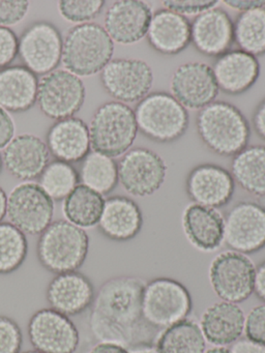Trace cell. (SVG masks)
<instances>
[{
    "mask_svg": "<svg viewBox=\"0 0 265 353\" xmlns=\"http://www.w3.org/2000/svg\"><path fill=\"white\" fill-rule=\"evenodd\" d=\"M145 281L138 276L109 279L95 293L88 325L97 342L112 343L130 348L153 343L157 330L142 315V292Z\"/></svg>",
    "mask_w": 265,
    "mask_h": 353,
    "instance_id": "6da1fadb",
    "label": "cell"
},
{
    "mask_svg": "<svg viewBox=\"0 0 265 353\" xmlns=\"http://www.w3.org/2000/svg\"><path fill=\"white\" fill-rule=\"evenodd\" d=\"M197 130L203 143L223 157L239 154L248 145L251 136L246 117L227 102H213L200 110Z\"/></svg>",
    "mask_w": 265,
    "mask_h": 353,
    "instance_id": "7a4b0ae2",
    "label": "cell"
},
{
    "mask_svg": "<svg viewBox=\"0 0 265 353\" xmlns=\"http://www.w3.org/2000/svg\"><path fill=\"white\" fill-rule=\"evenodd\" d=\"M89 251V236L84 229L66 220L51 223L39 234L37 255L45 270L53 274L77 272Z\"/></svg>",
    "mask_w": 265,
    "mask_h": 353,
    "instance_id": "3957f363",
    "label": "cell"
},
{
    "mask_svg": "<svg viewBox=\"0 0 265 353\" xmlns=\"http://www.w3.org/2000/svg\"><path fill=\"white\" fill-rule=\"evenodd\" d=\"M113 53L114 42L103 26L79 24L70 28L63 39L61 63L74 75L90 77L103 71Z\"/></svg>",
    "mask_w": 265,
    "mask_h": 353,
    "instance_id": "277c9868",
    "label": "cell"
},
{
    "mask_svg": "<svg viewBox=\"0 0 265 353\" xmlns=\"http://www.w3.org/2000/svg\"><path fill=\"white\" fill-rule=\"evenodd\" d=\"M88 129L93 152L112 159L126 154L138 133L134 110L116 101L97 109Z\"/></svg>",
    "mask_w": 265,
    "mask_h": 353,
    "instance_id": "5b68a950",
    "label": "cell"
},
{
    "mask_svg": "<svg viewBox=\"0 0 265 353\" xmlns=\"http://www.w3.org/2000/svg\"><path fill=\"white\" fill-rule=\"evenodd\" d=\"M134 112L138 131L159 143L175 141L188 130V110L167 92L147 94Z\"/></svg>",
    "mask_w": 265,
    "mask_h": 353,
    "instance_id": "8992f818",
    "label": "cell"
},
{
    "mask_svg": "<svg viewBox=\"0 0 265 353\" xmlns=\"http://www.w3.org/2000/svg\"><path fill=\"white\" fill-rule=\"evenodd\" d=\"M193 299L182 283L159 276L145 283L142 292V315L155 330H165L188 319Z\"/></svg>",
    "mask_w": 265,
    "mask_h": 353,
    "instance_id": "52a82bcc",
    "label": "cell"
},
{
    "mask_svg": "<svg viewBox=\"0 0 265 353\" xmlns=\"http://www.w3.org/2000/svg\"><path fill=\"white\" fill-rule=\"evenodd\" d=\"M255 270L248 255L232 250L222 252L209 265V283L221 301L238 305L254 293Z\"/></svg>",
    "mask_w": 265,
    "mask_h": 353,
    "instance_id": "ba28073f",
    "label": "cell"
},
{
    "mask_svg": "<svg viewBox=\"0 0 265 353\" xmlns=\"http://www.w3.org/2000/svg\"><path fill=\"white\" fill-rule=\"evenodd\" d=\"M85 96L82 80L68 70H55L39 80L37 103L49 119L60 121L74 117L84 105Z\"/></svg>",
    "mask_w": 265,
    "mask_h": 353,
    "instance_id": "9c48e42d",
    "label": "cell"
},
{
    "mask_svg": "<svg viewBox=\"0 0 265 353\" xmlns=\"http://www.w3.org/2000/svg\"><path fill=\"white\" fill-rule=\"evenodd\" d=\"M6 214L24 234H41L53 220L54 201L39 183L24 181L8 195Z\"/></svg>",
    "mask_w": 265,
    "mask_h": 353,
    "instance_id": "30bf717a",
    "label": "cell"
},
{
    "mask_svg": "<svg viewBox=\"0 0 265 353\" xmlns=\"http://www.w3.org/2000/svg\"><path fill=\"white\" fill-rule=\"evenodd\" d=\"M117 165L118 183L136 197H147L157 193L167 176L165 161L148 148L128 150Z\"/></svg>",
    "mask_w": 265,
    "mask_h": 353,
    "instance_id": "8fae6325",
    "label": "cell"
},
{
    "mask_svg": "<svg viewBox=\"0 0 265 353\" xmlns=\"http://www.w3.org/2000/svg\"><path fill=\"white\" fill-rule=\"evenodd\" d=\"M63 39L59 30L47 21H37L19 38V57L35 75H47L61 63Z\"/></svg>",
    "mask_w": 265,
    "mask_h": 353,
    "instance_id": "7c38bea8",
    "label": "cell"
},
{
    "mask_svg": "<svg viewBox=\"0 0 265 353\" xmlns=\"http://www.w3.org/2000/svg\"><path fill=\"white\" fill-rule=\"evenodd\" d=\"M101 82L116 102L139 103L153 88V70L141 59H112L101 72Z\"/></svg>",
    "mask_w": 265,
    "mask_h": 353,
    "instance_id": "4fadbf2b",
    "label": "cell"
},
{
    "mask_svg": "<svg viewBox=\"0 0 265 353\" xmlns=\"http://www.w3.org/2000/svg\"><path fill=\"white\" fill-rule=\"evenodd\" d=\"M224 243L238 253L248 255L265 248V208L254 201L234 205L225 218Z\"/></svg>",
    "mask_w": 265,
    "mask_h": 353,
    "instance_id": "5bb4252c",
    "label": "cell"
},
{
    "mask_svg": "<svg viewBox=\"0 0 265 353\" xmlns=\"http://www.w3.org/2000/svg\"><path fill=\"white\" fill-rule=\"evenodd\" d=\"M28 336L35 350L41 353H75L80 344V334L74 322L51 307L31 316Z\"/></svg>",
    "mask_w": 265,
    "mask_h": 353,
    "instance_id": "9a60e30c",
    "label": "cell"
},
{
    "mask_svg": "<svg viewBox=\"0 0 265 353\" xmlns=\"http://www.w3.org/2000/svg\"><path fill=\"white\" fill-rule=\"evenodd\" d=\"M171 94L190 110H202L215 102L219 88L213 68L203 63H188L180 65L171 78Z\"/></svg>",
    "mask_w": 265,
    "mask_h": 353,
    "instance_id": "2e32d148",
    "label": "cell"
},
{
    "mask_svg": "<svg viewBox=\"0 0 265 353\" xmlns=\"http://www.w3.org/2000/svg\"><path fill=\"white\" fill-rule=\"evenodd\" d=\"M186 190L193 203L217 210L231 201L235 181L227 169L215 164H202L188 173Z\"/></svg>",
    "mask_w": 265,
    "mask_h": 353,
    "instance_id": "e0dca14e",
    "label": "cell"
},
{
    "mask_svg": "<svg viewBox=\"0 0 265 353\" xmlns=\"http://www.w3.org/2000/svg\"><path fill=\"white\" fill-rule=\"evenodd\" d=\"M153 11L141 0H119L108 9L104 28L113 42L132 45L147 36Z\"/></svg>",
    "mask_w": 265,
    "mask_h": 353,
    "instance_id": "ac0fdd59",
    "label": "cell"
},
{
    "mask_svg": "<svg viewBox=\"0 0 265 353\" xmlns=\"http://www.w3.org/2000/svg\"><path fill=\"white\" fill-rule=\"evenodd\" d=\"M190 42L206 57L229 52L234 43V22L229 14L215 7L197 16L190 23Z\"/></svg>",
    "mask_w": 265,
    "mask_h": 353,
    "instance_id": "d6986e66",
    "label": "cell"
},
{
    "mask_svg": "<svg viewBox=\"0 0 265 353\" xmlns=\"http://www.w3.org/2000/svg\"><path fill=\"white\" fill-rule=\"evenodd\" d=\"M95 292L88 276L79 272L56 274L48 285L46 299L51 309L66 316L79 315L92 305Z\"/></svg>",
    "mask_w": 265,
    "mask_h": 353,
    "instance_id": "ffe728a7",
    "label": "cell"
},
{
    "mask_svg": "<svg viewBox=\"0 0 265 353\" xmlns=\"http://www.w3.org/2000/svg\"><path fill=\"white\" fill-rule=\"evenodd\" d=\"M47 144L32 134H21L12 138L2 152L6 170L21 181L37 179L49 164Z\"/></svg>",
    "mask_w": 265,
    "mask_h": 353,
    "instance_id": "44dd1931",
    "label": "cell"
},
{
    "mask_svg": "<svg viewBox=\"0 0 265 353\" xmlns=\"http://www.w3.org/2000/svg\"><path fill=\"white\" fill-rule=\"evenodd\" d=\"M181 225L188 243L199 251L210 253L223 245L225 218L215 208L188 204L182 214Z\"/></svg>",
    "mask_w": 265,
    "mask_h": 353,
    "instance_id": "7402d4cb",
    "label": "cell"
},
{
    "mask_svg": "<svg viewBox=\"0 0 265 353\" xmlns=\"http://www.w3.org/2000/svg\"><path fill=\"white\" fill-rule=\"evenodd\" d=\"M246 314L237 303L217 301L203 312L200 328L206 342L213 346L227 347L244 334Z\"/></svg>",
    "mask_w": 265,
    "mask_h": 353,
    "instance_id": "603a6c76",
    "label": "cell"
},
{
    "mask_svg": "<svg viewBox=\"0 0 265 353\" xmlns=\"http://www.w3.org/2000/svg\"><path fill=\"white\" fill-rule=\"evenodd\" d=\"M46 144L56 160L80 162L91 148L88 125L78 117L60 119L48 130Z\"/></svg>",
    "mask_w": 265,
    "mask_h": 353,
    "instance_id": "cb8c5ba5",
    "label": "cell"
},
{
    "mask_svg": "<svg viewBox=\"0 0 265 353\" xmlns=\"http://www.w3.org/2000/svg\"><path fill=\"white\" fill-rule=\"evenodd\" d=\"M213 71L219 90L236 96L244 94L256 83L260 76V65L253 55L233 50L217 57Z\"/></svg>",
    "mask_w": 265,
    "mask_h": 353,
    "instance_id": "d4e9b609",
    "label": "cell"
},
{
    "mask_svg": "<svg viewBox=\"0 0 265 353\" xmlns=\"http://www.w3.org/2000/svg\"><path fill=\"white\" fill-rule=\"evenodd\" d=\"M143 214L138 204L124 196H113L105 200L99 229L101 234L114 241H128L140 233Z\"/></svg>",
    "mask_w": 265,
    "mask_h": 353,
    "instance_id": "484cf974",
    "label": "cell"
},
{
    "mask_svg": "<svg viewBox=\"0 0 265 353\" xmlns=\"http://www.w3.org/2000/svg\"><path fill=\"white\" fill-rule=\"evenodd\" d=\"M147 41L151 48L165 55H175L190 43V23L188 18L167 9L153 14Z\"/></svg>",
    "mask_w": 265,
    "mask_h": 353,
    "instance_id": "4316f807",
    "label": "cell"
},
{
    "mask_svg": "<svg viewBox=\"0 0 265 353\" xmlns=\"http://www.w3.org/2000/svg\"><path fill=\"white\" fill-rule=\"evenodd\" d=\"M39 79L24 65L0 70V107L8 112L29 110L37 103Z\"/></svg>",
    "mask_w": 265,
    "mask_h": 353,
    "instance_id": "83f0119b",
    "label": "cell"
},
{
    "mask_svg": "<svg viewBox=\"0 0 265 353\" xmlns=\"http://www.w3.org/2000/svg\"><path fill=\"white\" fill-rule=\"evenodd\" d=\"M230 173L242 190L252 195L264 197L265 146H248L234 156Z\"/></svg>",
    "mask_w": 265,
    "mask_h": 353,
    "instance_id": "f1b7e54d",
    "label": "cell"
},
{
    "mask_svg": "<svg viewBox=\"0 0 265 353\" xmlns=\"http://www.w3.org/2000/svg\"><path fill=\"white\" fill-rule=\"evenodd\" d=\"M104 196L84 185H78L63 200L62 212L66 221L79 228L88 229L99 225L103 214Z\"/></svg>",
    "mask_w": 265,
    "mask_h": 353,
    "instance_id": "f546056e",
    "label": "cell"
},
{
    "mask_svg": "<svg viewBox=\"0 0 265 353\" xmlns=\"http://www.w3.org/2000/svg\"><path fill=\"white\" fill-rule=\"evenodd\" d=\"M155 346L161 353H204L206 340L198 323L184 319L165 328Z\"/></svg>",
    "mask_w": 265,
    "mask_h": 353,
    "instance_id": "4dcf8cb0",
    "label": "cell"
},
{
    "mask_svg": "<svg viewBox=\"0 0 265 353\" xmlns=\"http://www.w3.org/2000/svg\"><path fill=\"white\" fill-rule=\"evenodd\" d=\"M79 177L82 185L101 195H108L118 183L117 163L99 152H89L82 161Z\"/></svg>",
    "mask_w": 265,
    "mask_h": 353,
    "instance_id": "1f68e13d",
    "label": "cell"
},
{
    "mask_svg": "<svg viewBox=\"0 0 265 353\" xmlns=\"http://www.w3.org/2000/svg\"><path fill=\"white\" fill-rule=\"evenodd\" d=\"M234 42L253 57L265 54V7L238 15L234 22Z\"/></svg>",
    "mask_w": 265,
    "mask_h": 353,
    "instance_id": "d6a6232c",
    "label": "cell"
},
{
    "mask_svg": "<svg viewBox=\"0 0 265 353\" xmlns=\"http://www.w3.org/2000/svg\"><path fill=\"white\" fill-rule=\"evenodd\" d=\"M79 181V172L72 164L55 160L39 175V185L53 201H61L74 191Z\"/></svg>",
    "mask_w": 265,
    "mask_h": 353,
    "instance_id": "836d02e7",
    "label": "cell"
},
{
    "mask_svg": "<svg viewBox=\"0 0 265 353\" xmlns=\"http://www.w3.org/2000/svg\"><path fill=\"white\" fill-rule=\"evenodd\" d=\"M27 253L28 243L24 233L10 223H0V274L19 270Z\"/></svg>",
    "mask_w": 265,
    "mask_h": 353,
    "instance_id": "e575fe53",
    "label": "cell"
},
{
    "mask_svg": "<svg viewBox=\"0 0 265 353\" xmlns=\"http://www.w3.org/2000/svg\"><path fill=\"white\" fill-rule=\"evenodd\" d=\"M104 7L103 0H63L58 3V10L63 19L81 24L95 19Z\"/></svg>",
    "mask_w": 265,
    "mask_h": 353,
    "instance_id": "d590c367",
    "label": "cell"
},
{
    "mask_svg": "<svg viewBox=\"0 0 265 353\" xmlns=\"http://www.w3.org/2000/svg\"><path fill=\"white\" fill-rule=\"evenodd\" d=\"M22 343L19 324L8 316H0V353H20Z\"/></svg>",
    "mask_w": 265,
    "mask_h": 353,
    "instance_id": "8d00e7d4",
    "label": "cell"
},
{
    "mask_svg": "<svg viewBox=\"0 0 265 353\" xmlns=\"http://www.w3.org/2000/svg\"><path fill=\"white\" fill-rule=\"evenodd\" d=\"M28 11L27 0H0V26H17L26 17Z\"/></svg>",
    "mask_w": 265,
    "mask_h": 353,
    "instance_id": "74e56055",
    "label": "cell"
},
{
    "mask_svg": "<svg viewBox=\"0 0 265 353\" xmlns=\"http://www.w3.org/2000/svg\"><path fill=\"white\" fill-rule=\"evenodd\" d=\"M219 1L215 0H167L163 1L164 7L179 15H200L208 10L213 9Z\"/></svg>",
    "mask_w": 265,
    "mask_h": 353,
    "instance_id": "f35d334b",
    "label": "cell"
},
{
    "mask_svg": "<svg viewBox=\"0 0 265 353\" xmlns=\"http://www.w3.org/2000/svg\"><path fill=\"white\" fill-rule=\"evenodd\" d=\"M246 338L265 346V303L253 307L244 322Z\"/></svg>",
    "mask_w": 265,
    "mask_h": 353,
    "instance_id": "ab89813d",
    "label": "cell"
},
{
    "mask_svg": "<svg viewBox=\"0 0 265 353\" xmlns=\"http://www.w3.org/2000/svg\"><path fill=\"white\" fill-rule=\"evenodd\" d=\"M18 54V37L10 28L0 26V70L10 67Z\"/></svg>",
    "mask_w": 265,
    "mask_h": 353,
    "instance_id": "60d3db41",
    "label": "cell"
},
{
    "mask_svg": "<svg viewBox=\"0 0 265 353\" xmlns=\"http://www.w3.org/2000/svg\"><path fill=\"white\" fill-rule=\"evenodd\" d=\"M14 123L8 111L0 107V150H4L6 146L14 137Z\"/></svg>",
    "mask_w": 265,
    "mask_h": 353,
    "instance_id": "b9f144b4",
    "label": "cell"
},
{
    "mask_svg": "<svg viewBox=\"0 0 265 353\" xmlns=\"http://www.w3.org/2000/svg\"><path fill=\"white\" fill-rule=\"evenodd\" d=\"M231 353H265L264 345L255 342L248 338L238 339L233 344L230 345Z\"/></svg>",
    "mask_w": 265,
    "mask_h": 353,
    "instance_id": "7bdbcfd3",
    "label": "cell"
},
{
    "mask_svg": "<svg viewBox=\"0 0 265 353\" xmlns=\"http://www.w3.org/2000/svg\"><path fill=\"white\" fill-rule=\"evenodd\" d=\"M254 293L265 303V260L256 266L254 278Z\"/></svg>",
    "mask_w": 265,
    "mask_h": 353,
    "instance_id": "ee69618b",
    "label": "cell"
},
{
    "mask_svg": "<svg viewBox=\"0 0 265 353\" xmlns=\"http://www.w3.org/2000/svg\"><path fill=\"white\" fill-rule=\"evenodd\" d=\"M224 3L231 9L242 12V13L265 7V1H261V0H226Z\"/></svg>",
    "mask_w": 265,
    "mask_h": 353,
    "instance_id": "f6af8a7d",
    "label": "cell"
},
{
    "mask_svg": "<svg viewBox=\"0 0 265 353\" xmlns=\"http://www.w3.org/2000/svg\"><path fill=\"white\" fill-rule=\"evenodd\" d=\"M253 125L259 137L265 140V99L255 110L253 115Z\"/></svg>",
    "mask_w": 265,
    "mask_h": 353,
    "instance_id": "bcb514c9",
    "label": "cell"
},
{
    "mask_svg": "<svg viewBox=\"0 0 265 353\" xmlns=\"http://www.w3.org/2000/svg\"><path fill=\"white\" fill-rule=\"evenodd\" d=\"M88 353H128V349L112 343L97 342Z\"/></svg>",
    "mask_w": 265,
    "mask_h": 353,
    "instance_id": "7dc6e473",
    "label": "cell"
},
{
    "mask_svg": "<svg viewBox=\"0 0 265 353\" xmlns=\"http://www.w3.org/2000/svg\"><path fill=\"white\" fill-rule=\"evenodd\" d=\"M128 353H161L153 343H142L128 348Z\"/></svg>",
    "mask_w": 265,
    "mask_h": 353,
    "instance_id": "c3c4849f",
    "label": "cell"
},
{
    "mask_svg": "<svg viewBox=\"0 0 265 353\" xmlns=\"http://www.w3.org/2000/svg\"><path fill=\"white\" fill-rule=\"evenodd\" d=\"M6 206H8V196L4 190L0 187V223L6 216Z\"/></svg>",
    "mask_w": 265,
    "mask_h": 353,
    "instance_id": "681fc988",
    "label": "cell"
},
{
    "mask_svg": "<svg viewBox=\"0 0 265 353\" xmlns=\"http://www.w3.org/2000/svg\"><path fill=\"white\" fill-rule=\"evenodd\" d=\"M204 353H231L227 347L213 346L211 348L206 349Z\"/></svg>",
    "mask_w": 265,
    "mask_h": 353,
    "instance_id": "f907efd6",
    "label": "cell"
},
{
    "mask_svg": "<svg viewBox=\"0 0 265 353\" xmlns=\"http://www.w3.org/2000/svg\"><path fill=\"white\" fill-rule=\"evenodd\" d=\"M23 353H41V352H39V351H37V350H30V351H26V352H23Z\"/></svg>",
    "mask_w": 265,
    "mask_h": 353,
    "instance_id": "816d5d0a",
    "label": "cell"
},
{
    "mask_svg": "<svg viewBox=\"0 0 265 353\" xmlns=\"http://www.w3.org/2000/svg\"><path fill=\"white\" fill-rule=\"evenodd\" d=\"M2 164H3V163H2V158L0 157V172H1Z\"/></svg>",
    "mask_w": 265,
    "mask_h": 353,
    "instance_id": "f5cc1de1",
    "label": "cell"
}]
</instances>
